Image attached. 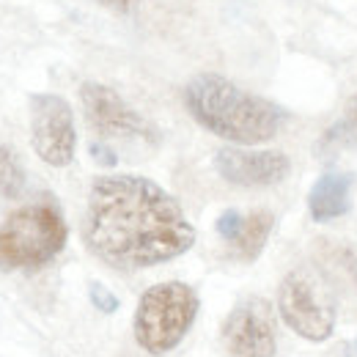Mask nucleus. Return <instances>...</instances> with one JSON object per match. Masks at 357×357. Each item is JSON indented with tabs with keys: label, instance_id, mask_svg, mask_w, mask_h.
Listing matches in <instances>:
<instances>
[{
	"label": "nucleus",
	"instance_id": "20e7f679",
	"mask_svg": "<svg viewBox=\"0 0 357 357\" xmlns=\"http://www.w3.org/2000/svg\"><path fill=\"white\" fill-rule=\"evenodd\" d=\"M198 294L181 280H168L146 289L135 308V341L149 355H168L187 335L198 316Z\"/></svg>",
	"mask_w": 357,
	"mask_h": 357
},
{
	"label": "nucleus",
	"instance_id": "9d476101",
	"mask_svg": "<svg viewBox=\"0 0 357 357\" xmlns=\"http://www.w3.org/2000/svg\"><path fill=\"white\" fill-rule=\"evenodd\" d=\"M352 187L355 176L344 171H324L313 181L308 195V209L316 223H330L344 218L352 209Z\"/></svg>",
	"mask_w": 357,
	"mask_h": 357
},
{
	"label": "nucleus",
	"instance_id": "6e6552de",
	"mask_svg": "<svg viewBox=\"0 0 357 357\" xmlns=\"http://www.w3.org/2000/svg\"><path fill=\"white\" fill-rule=\"evenodd\" d=\"M223 347L228 357H275L278 333L272 305L261 297L242 300L223 324Z\"/></svg>",
	"mask_w": 357,
	"mask_h": 357
},
{
	"label": "nucleus",
	"instance_id": "1a4fd4ad",
	"mask_svg": "<svg viewBox=\"0 0 357 357\" xmlns=\"http://www.w3.org/2000/svg\"><path fill=\"white\" fill-rule=\"evenodd\" d=\"M215 171L236 187H272L289 176L291 162L280 151L220 149L215 154Z\"/></svg>",
	"mask_w": 357,
	"mask_h": 357
},
{
	"label": "nucleus",
	"instance_id": "dca6fc26",
	"mask_svg": "<svg viewBox=\"0 0 357 357\" xmlns=\"http://www.w3.org/2000/svg\"><path fill=\"white\" fill-rule=\"evenodd\" d=\"M91 157L99 162V165H105V168H113L116 162H119V157H116V151L110 149V146H105V143H99V140H93L91 143Z\"/></svg>",
	"mask_w": 357,
	"mask_h": 357
},
{
	"label": "nucleus",
	"instance_id": "f8f14e48",
	"mask_svg": "<svg viewBox=\"0 0 357 357\" xmlns=\"http://www.w3.org/2000/svg\"><path fill=\"white\" fill-rule=\"evenodd\" d=\"M321 146L324 149H355L357 146V93L349 99L344 116L324 132Z\"/></svg>",
	"mask_w": 357,
	"mask_h": 357
},
{
	"label": "nucleus",
	"instance_id": "ddd939ff",
	"mask_svg": "<svg viewBox=\"0 0 357 357\" xmlns=\"http://www.w3.org/2000/svg\"><path fill=\"white\" fill-rule=\"evenodd\" d=\"M25 192V171L20 157L0 143V195L3 198H17Z\"/></svg>",
	"mask_w": 357,
	"mask_h": 357
},
{
	"label": "nucleus",
	"instance_id": "423d86ee",
	"mask_svg": "<svg viewBox=\"0 0 357 357\" xmlns=\"http://www.w3.org/2000/svg\"><path fill=\"white\" fill-rule=\"evenodd\" d=\"M31 140L42 162L66 168L77 151V130L72 105L58 93L31 96Z\"/></svg>",
	"mask_w": 357,
	"mask_h": 357
},
{
	"label": "nucleus",
	"instance_id": "f257e3e1",
	"mask_svg": "<svg viewBox=\"0 0 357 357\" xmlns=\"http://www.w3.org/2000/svg\"><path fill=\"white\" fill-rule=\"evenodd\" d=\"M83 239L107 267L132 272L187 253L195 245V228L168 190L124 174L91 184Z\"/></svg>",
	"mask_w": 357,
	"mask_h": 357
},
{
	"label": "nucleus",
	"instance_id": "9b49d317",
	"mask_svg": "<svg viewBox=\"0 0 357 357\" xmlns=\"http://www.w3.org/2000/svg\"><path fill=\"white\" fill-rule=\"evenodd\" d=\"M272 225H275V215L269 209H256L250 215H245V223L239 236L231 242L234 253L242 259V261H253L259 259V253L264 250L269 234H272Z\"/></svg>",
	"mask_w": 357,
	"mask_h": 357
},
{
	"label": "nucleus",
	"instance_id": "39448f33",
	"mask_svg": "<svg viewBox=\"0 0 357 357\" xmlns=\"http://www.w3.org/2000/svg\"><path fill=\"white\" fill-rule=\"evenodd\" d=\"M278 313L305 341H327L335 333V289L321 267L291 269L278 289Z\"/></svg>",
	"mask_w": 357,
	"mask_h": 357
},
{
	"label": "nucleus",
	"instance_id": "4468645a",
	"mask_svg": "<svg viewBox=\"0 0 357 357\" xmlns=\"http://www.w3.org/2000/svg\"><path fill=\"white\" fill-rule=\"evenodd\" d=\"M242 223H245V215H242V212H236V209H225L223 215L218 218L215 228H218V234L223 236L225 242L231 245V242L239 236V231H242Z\"/></svg>",
	"mask_w": 357,
	"mask_h": 357
},
{
	"label": "nucleus",
	"instance_id": "f03ea898",
	"mask_svg": "<svg viewBox=\"0 0 357 357\" xmlns=\"http://www.w3.org/2000/svg\"><path fill=\"white\" fill-rule=\"evenodd\" d=\"M184 105L204 130L239 146L267 143L283 127V110L275 102L215 72L195 75L184 86Z\"/></svg>",
	"mask_w": 357,
	"mask_h": 357
},
{
	"label": "nucleus",
	"instance_id": "f3484780",
	"mask_svg": "<svg viewBox=\"0 0 357 357\" xmlns=\"http://www.w3.org/2000/svg\"><path fill=\"white\" fill-rule=\"evenodd\" d=\"M93 3H99V6H105L110 11H119V14H127L137 6V0H93Z\"/></svg>",
	"mask_w": 357,
	"mask_h": 357
},
{
	"label": "nucleus",
	"instance_id": "2eb2a0df",
	"mask_svg": "<svg viewBox=\"0 0 357 357\" xmlns=\"http://www.w3.org/2000/svg\"><path fill=\"white\" fill-rule=\"evenodd\" d=\"M89 297H91V303H93V308H96V311H102V313L119 311V297H116L107 286H102V283H91Z\"/></svg>",
	"mask_w": 357,
	"mask_h": 357
},
{
	"label": "nucleus",
	"instance_id": "0eeeda50",
	"mask_svg": "<svg viewBox=\"0 0 357 357\" xmlns=\"http://www.w3.org/2000/svg\"><path fill=\"white\" fill-rule=\"evenodd\" d=\"M80 102H83V113L89 119L91 130L102 137H124V140H146V143L160 140L157 127L146 121L105 83H96V80L83 83Z\"/></svg>",
	"mask_w": 357,
	"mask_h": 357
},
{
	"label": "nucleus",
	"instance_id": "7ed1b4c3",
	"mask_svg": "<svg viewBox=\"0 0 357 357\" xmlns=\"http://www.w3.org/2000/svg\"><path fill=\"white\" fill-rule=\"evenodd\" d=\"M69 228L52 201L14 209L0 223V269L47 267L66 245Z\"/></svg>",
	"mask_w": 357,
	"mask_h": 357
}]
</instances>
